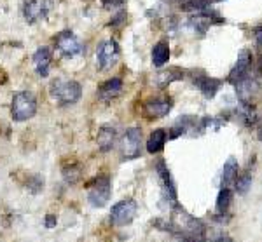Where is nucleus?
Masks as SVG:
<instances>
[{
  "label": "nucleus",
  "instance_id": "obj_1",
  "mask_svg": "<svg viewBox=\"0 0 262 242\" xmlns=\"http://www.w3.org/2000/svg\"><path fill=\"white\" fill-rule=\"evenodd\" d=\"M51 96L58 100L61 105L77 103L82 96V87L77 80H53L51 82Z\"/></svg>",
  "mask_w": 262,
  "mask_h": 242
},
{
  "label": "nucleus",
  "instance_id": "obj_2",
  "mask_svg": "<svg viewBox=\"0 0 262 242\" xmlns=\"http://www.w3.org/2000/svg\"><path fill=\"white\" fill-rule=\"evenodd\" d=\"M37 112V100L32 92L21 91L12 96L11 103V115L16 122H25L32 118Z\"/></svg>",
  "mask_w": 262,
  "mask_h": 242
},
{
  "label": "nucleus",
  "instance_id": "obj_3",
  "mask_svg": "<svg viewBox=\"0 0 262 242\" xmlns=\"http://www.w3.org/2000/svg\"><path fill=\"white\" fill-rule=\"evenodd\" d=\"M112 195V181L107 175H101L93 180L88 192V201L93 207H103L105 204L111 201Z\"/></svg>",
  "mask_w": 262,
  "mask_h": 242
},
{
  "label": "nucleus",
  "instance_id": "obj_4",
  "mask_svg": "<svg viewBox=\"0 0 262 242\" xmlns=\"http://www.w3.org/2000/svg\"><path fill=\"white\" fill-rule=\"evenodd\" d=\"M54 42H56L58 51H60L65 58L79 56L84 51V44L72 30H61V32L54 37Z\"/></svg>",
  "mask_w": 262,
  "mask_h": 242
},
{
  "label": "nucleus",
  "instance_id": "obj_5",
  "mask_svg": "<svg viewBox=\"0 0 262 242\" xmlns=\"http://www.w3.org/2000/svg\"><path fill=\"white\" fill-rule=\"evenodd\" d=\"M117 58H119V45L114 39L103 40L96 49V63L101 71H107L116 65Z\"/></svg>",
  "mask_w": 262,
  "mask_h": 242
},
{
  "label": "nucleus",
  "instance_id": "obj_6",
  "mask_svg": "<svg viewBox=\"0 0 262 242\" xmlns=\"http://www.w3.org/2000/svg\"><path fill=\"white\" fill-rule=\"evenodd\" d=\"M138 211V206L133 199H126V201L117 202L116 206L112 207L111 211V220L114 225H119V227H124V225H129L135 220Z\"/></svg>",
  "mask_w": 262,
  "mask_h": 242
},
{
  "label": "nucleus",
  "instance_id": "obj_7",
  "mask_svg": "<svg viewBox=\"0 0 262 242\" xmlns=\"http://www.w3.org/2000/svg\"><path fill=\"white\" fill-rule=\"evenodd\" d=\"M142 154V129L140 127H129L122 138V159L131 160Z\"/></svg>",
  "mask_w": 262,
  "mask_h": 242
},
{
  "label": "nucleus",
  "instance_id": "obj_8",
  "mask_svg": "<svg viewBox=\"0 0 262 242\" xmlns=\"http://www.w3.org/2000/svg\"><path fill=\"white\" fill-rule=\"evenodd\" d=\"M250 68H252V53L248 49H243L242 53H239L236 65L232 66V70L229 71V75H227V82L236 86V84H239L242 80L250 77V75H248L250 74Z\"/></svg>",
  "mask_w": 262,
  "mask_h": 242
},
{
  "label": "nucleus",
  "instance_id": "obj_9",
  "mask_svg": "<svg viewBox=\"0 0 262 242\" xmlns=\"http://www.w3.org/2000/svg\"><path fill=\"white\" fill-rule=\"evenodd\" d=\"M21 12H23V18L27 23L35 25L48 16L49 2L48 0H25Z\"/></svg>",
  "mask_w": 262,
  "mask_h": 242
},
{
  "label": "nucleus",
  "instance_id": "obj_10",
  "mask_svg": "<svg viewBox=\"0 0 262 242\" xmlns=\"http://www.w3.org/2000/svg\"><path fill=\"white\" fill-rule=\"evenodd\" d=\"M192 84L200 89L206 100H212V98H215V94L219 92V89L222 87V80L208 77V75L203 74L201 70L192 71Z\"/></svg>",
  "mask_w": 262,
  "mask_h": 242
},
{
  "label": "nucleus",
  "instance_id": "obj_11",
  "mask_svg": "<svg viewBox=\"0 0 262 242\" xmlns=\"http://www.w3.org/2000/svg\"><path fill=\"white\" fill-rule=\"evenodd\" d=\"M173 107L170 98H154V100H149L145 105H143V115L147 118H161L164 115L170 113V110Z\"/></svg>",
  "mask_w": 262,
  "mask_h": 242
},
{
  "label": "nucleus",
  "instance_id": "obj_12",
  "mask_svg": "<svg viewBox=\"0 0 262 242\" xmlns=\"http://www.w3.org/2000/svg\"><path fill=\"white\" fill-rule=\"evenodd\" d=\"M156 173H158V178L163 185V192H164V197H168L171 201V204H177V186H175V181L171 178V173L170 169L166 167L164 160H159L158 165H156Z\"/></svg>",
  "mask_w": 262,
  "mask_h": 242
},
{
  "label": "nucleus",
  "instance_id": "obj_13",
  "mask_svg": "<svg viewBox=\"0 0 262 242\" xmlns=\"http://www.w3.org/2000/svg\"><path fill=\"white\" fill-rule=\"evenodd\" d=\"M53 63V51L49 47H39L33 54V65H35V71L39 77H48L49 68Z\"/></svg>",
  "mask_w": 262,
  "mask_h": 242
},
{
  "label": "nucleus",
  "instance_id": "obj_14",
  "mask_svg": "<svg viewBox=\"0 0 262 242\" xmlns=\"http://www.w3.org/2000/svg\"><path fill=\"white\" fill-rule=\"evenodd\" d=\"M259 89H260V86L257 80L247 77L239 84H236V94H238L242 103H252V98H255V94L259 92Z\"/></svg>",
  "mask_w": 262,
  "mask_h": 242
},
{
  "label": "nucleus",
  "instance_id": "obj_15",
  "mask_svg": "<svg viewBox=\"0 0 262 242\" xmlns=\"http://www.w3.org/2000/svg\"><path fill=\"white\" fill-rule=\"evenodd\" d=\"M116 138H117V131L116 127L112 126H103L100 127L98 131V138H96V143H98V148L101 152H111L114 145H116Z\"/></svg>",
  "mask_w": 262,
  "mask_h": 242
},
{
  "label": "nucleus",
  "instance_id": "obj_16",
  "mask_svg": "<svg viewBox=\"0 0 262 242\" xmlns=\"http://www.w3.org/2000/svg\"><path fill=\"white\" fill-rule=\"evenodd\" d=\"M121 91H122V79L114 77L101 84L98 89V96L100 100H114L116 96H119Z\"/></svg>",
  "mask_w": 262,
  "mask_h": 242
},
{
  "label": "nucleus",
  "instance_id": "obj_17",
  "mask_svg": "<svg viewBox=\"0 0 262 242\" xmlns=\"http://www.w3.org/2000/svg\"><path fill=\"white\" fill-rule=\"evenodd\" d=\"M166 139H168V134L164 129H156L152 131L149 139H147V152L149 154H159L163 150L164 145H166Z\"/></svg>",
  "mask_w": 262,
  "mask_h": 242
},
{
  "label": "nucleus",
  "instance_id": "obj_18",
  "mask_svg": "<svg viewBox=\"0 0 262 242\" xmlns=\"http://www.w3.org/2000/svg\"><path fill=\"white\" fill-rule=\"evenodd\" d=\"M170 59V44L166 40H159L158 44L152 47V63L154 66H163Z\"/></svg>",
  "mask_w": 262,
  "mask_h": 242
},
{
  "label": "nucleus",
  "instance_id": "obj_19",
  "mask_svg": "<svg viewBox=\"0 0 262 242\" xmlns=\"http://www.w3.org/2000/svg\"><path fill=\"white\" fill-rule=\"evenodd\" d=\"M184 77V71L180 68H168V70H161L156 77V86L158 87H166L170 86L171 82H177V80H182Z\"/></svg>",
  "mask_w": 262,
  "mask_h": 242
},
{
  "label": "nucleus",
  "instance_id": "obj_20",
  "mask_svg": "<svg viewBox=\"0 0 262 242\" xmlns=\"http://www.w3.org/2000/svg\"><path fill=\"white\" fill-rule=\"evenodd\" d=\"M238 160L234 157H229L224 164V169H222V186H229L231 183H234L236 176H238Z\"/></svg>",
  "mask_w": 262,
  "mask_h": 242
},
{
  "label": "nucleus",
  "instance_id": "obj_21",
  "mask_svg": "<svg viewBox=\"0 0 262 242\" xmlns=\"http://www.w3.org/2000/svg\"><path fill=\"white\" fill-rule=\"evenodd\" d=\"M231 204H232V190L229 186H222V190L219 192L217 202H215V209H217L219 214L229 213Z\"/></svg>",
  "mask_w": 262,
  "mask_h": 242
},
{
  "label": "nucleus",
  "instance_id": "obj_22",
  "mask_svg": "<svg viewBox=\"0 0 262 242\" xmlns=\"http://www.w3.org/2000/svg\"><path fill=\"white\" fill-rule=\"evenodd\" d=\"M212 2L213 0H184L180 4V9L185 12H201L208 9Z\"/></svg>",
  "mask_w": 262,
  "mask_h": 242
},
{
  "label": "nucleus",
  "instance_id": "obj_23",
  "mask_svg": "<svg viewBox=\"0 0 262 242\" xmlns=\"http://www.w3.org/2000/svg\"><path fill=\"white\" fill-rule=\"evenodd\" d=\"M234 185H236V192H238V193H242V195L247 193L248 190H250V186H252V175H250V171H245L239 176H236Z\"/></svg>",
  "mask_w": 262,
  "mask_h": 242
},
{
  "label": "nucleus",
  "instance_id": "obj_24",
  "mask_svg": "<svg viewBox=\"0 0 262 242\" xmlns=\"http://www.w3.org/2000/svg\"><path fill=\"white\" fill-rule=\"evenodd\" d=\"M124 21H126V12L124 11H119V12H116V14L112 16L111 27L119 28V27H122V25H124Z\"/></svg>",
  "mask_w": 262,
  "mask_h": 242
},
{
  "label": "nucleus",
  "instance_id": "obj_25",
  "mask_svg": "<svg viewBox=\"0 0 262 242\" xmlns=\"http://www.w3.org/2000/svg\"><path fill=\"white\" fill-rule=\"evenodd\" d=\"M56 222H58V220H56V216H54V214H48V216H46V227H48V228L56 227Z\"/></svg>",
  "mask_w": 262,
  "mask_h": 242
},
{
  "label": "nucleus",
  "instance_id": "obj_26",
  "mask_svg": "<svg viewBox=\"0 0 262 242\" xmlns=\"http://www.w3.org/2000/svg\"><path fill=\"white\" fill-rule=\"evenodd\" d=\"M105 7H117V6H122L124 0H101Z\"/></svg>",
  "mask_w": 262,
  "mask_h": 242
},
{
  "label": "nucleus",
  "instance_id": "obj_27",
  "mask_svg": "<svg viewBox=\"0 0 262 242\" xmlns=\"http://www.w3.org/2000/svg\"><path fill=\"white\" fill-rule=\"evenodd\" d=\"M212 242H234V240H232L229 235H222V233H221V235L213 237Z\"/></svg>",
  "mask_w": 262,
  "mask_h": 242
},
{
  "label": "nucleus",
  "instance_id": "obj_28",
  "mask_svg": "<svg viewBox=\"0 0 262 242\" xmlns=\"http://www.w3.org/2000/svg\"><path fill=\"white\" fill-rule=\"evenodd\" d=\"M255 40H257V45L262 47V27L255 28Z\"/></svg>",
  "mask_w": 262,
  "mask_h": 242
},
{
  "label": "nucleus",
  "instance_id": "obj_29",
  "mask_svg": "<svg viewBox=\"0 0 262 242\" xmlns=\"http://www.w3.org/2000/svg\"><path fill=\"white\" fill-rule=\"evenodd\" d=\"M255 68H257V71H259V75H262V56H259V58H257Z\"/></svg>",
  "mask_w": 262,
  "mask_h": 242
},
{
  "label": "nucleus",
  "instance_id": "obj_30",
  "mask_svg": "<svg viewBox=\"0 0 262 242\" xmlns=\"http://www.w3.org/2000/svg\"><path fill=\"white\" fill-rule=\"evenodd\" d=\"M213 2H226V0H213Z\"/></svg>",
  "mask_w": 262,
  "mask_h": 242
},
{
  "label": "nucleus",
  "instance_id": "obj_31",
  "mask_svg": "<svg viewBox=\"0 0 262 242\" xmlns=\"http://www.w3.org/2000/svg\"><path fill=\"white\" fill-rule=\"evenodd\" d=\"M182 2H184V0H182Z\"/></svg>",
  "mask_w": 262,
  "mask_h": 242
}]
</instances>
